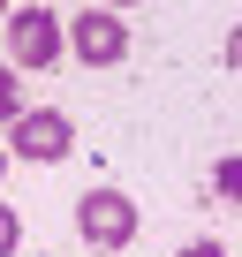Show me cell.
<instances>
[{
    "instance_id": "1",
    "label": "cell",
    "mask_w": 242,
    "mask_h": 257,
    "mask_svg": "<svg viewBox=\"0 0 242 257\" xmlns=\"http://www.w3.org/2000/svg\"><path fill=\"white\" fill-rule=\"evenodd\" d=\"M68 152H76V121H68L61 106H23V113L8 121V159L53 167V159H68Z\"/></svg>"
},
{
    "instance_id": "7",
    "label": "cell",
    "mask_w": 242,
    "mask_h": 257,
    "mask_svg": "<svg viewBox=\"0 0 242 257\" xmlns=\"http://www.w3.org/2000/svg\"><path fill=\"white\" fill-rule=\"evenodd\" d=\"M16 242H23V219H16V212H8V204H0V257H8V249H16Z\"/></svg>"
},
{
    "instance_id": "2",
    "label": "cell",
    "mask_w": 242,
    "mask_h": 257,
    "mask_svg": "<svg viewBox=\"0 0 242 257\" xmlns=\"http://www.w3.org/2000/svg\"><path fill=\"white\" fill-rule=\"evenodd\" d=\"M61 46H68V23L53 16V8H16L8 16V68H53L61 61Z\"/></svg>"
},
{
    "instance_id": "10",
    "label": "cell",
    "mask_w": 242,
    "mask_h": 257,
    "mask_svg": "<svg viewBox=\"0 0 242 257\" xmlns=\"http://www.w3.org/2000/svg\"><path fill=\"white\" fill-rule=\"evenodd\" d=\"M91 8H113V16H129V8H137V0H91Z\"/></svg>"
},
{
    "instance_id": "11",
    "label": "cell",
    "mask_w": 242,
    "mask_h": 257,
    "mask_svg": "<svg viewBox=\"0 0 242 257\" xmlns=\"http://www.w3.org/2000/svg\"><path fill=\"white\" fill-rule=\"evenodd\" d=\"M0 23H8V0H0Z\"/></svg>"
},
{
    "instance_id": "9",
    "label": "cell",
    "mask_w": 242,
    "mask_h": 257,
    "mask_svg": "<svg viewBox=\"0 0 242 257\" xmlns=\"http://www.w3.org/2000/svg\"><path fill=\"white\" fill-rule=\"evenodd\" d=\"M227 68H234V76H242V23H234V31H227Z\"/></svg>"
},
{
    "instance_id": "12",
    "label": "cell",
    "mask_w": 242,
    "mask_h": 257,
    "mask_svg": "<svg viewBox=\"0 0 242 257\" xmlns=\"http://www.w3.org/2000/svg\"><path fill=\"white\" fill-rule=\"evenodd\" d=\"M0 167H8V144H0Z\"/></svg>"
},
{
    "instance_id": "3",
    "label": "cell",
    "mask_w": 242,
    "mask_h": 257,
    "mask_svg": "<svg viewBox=\"0 0 242 257\" xmlns=\"http://www.w3.org/2000/svg\"><path fill=\"white\" fill-rule=\"evenodd\" d=\"M76 234L91 249H121V242H137V197H121V189H83L76 204Z\"/></svg>"
},
{
    "instance_id": "4",
    "label": "cell",
    "mask_w": 242,
    "mask_h": 257,
    "mask_svg": "<svg viewBox=\"0 0 242 257\" xmlns=\"http://www.w3.org/2000/svg\"><path fill=\"white\" fill-rule=\"evenodd\" d=\"M68 53H76L83 68L129 61V23H121L113 8H83V16H68Z\"/></svg>"
},
{
    "instance_id": "8",
    "label": "cell",
    "mask_w": 242,
    "mask_h": 257,
    "mask_svg": "<svg viewBox=\"0 0 242 257\" xmlns=\"http://www.w3.org/2000/svg\"><path fill=\"white\" fill-rule=\"evenodd\" d=\"M182 257H227V249H219L212 234H197V242H182Z\"/></svg>"
},
{
    "instance_id": "6",
    "label": "cell",
    "mask_w": 242,
    "mask_h": 257,
    "mask_svg": "<svg viewBox=\"0 0 242 257\" xmlns=\"http://www.w3.org/2000/svg\"><path fill=\"white\" fill-rule=\"evenodd\" d=\"M23 113V91H16V68H0V128Z\"/></svg>"
},
{
    "instance_id": "5",
    "label": "cell",
    "mask_w": 242,
    "mask_h": 257,
    "mask_svg": "<svg viewBox=\"0 0 242 257\" xmlns=\"http://www.w3.org/2000/svg\"><path fill=\"white\" fill-rule=\"evenodd\" d=\"M212 197H219V204H234V212H242V159H234V152H227V159H219V167H212Z\"/></svg>"
}]
</instances>
